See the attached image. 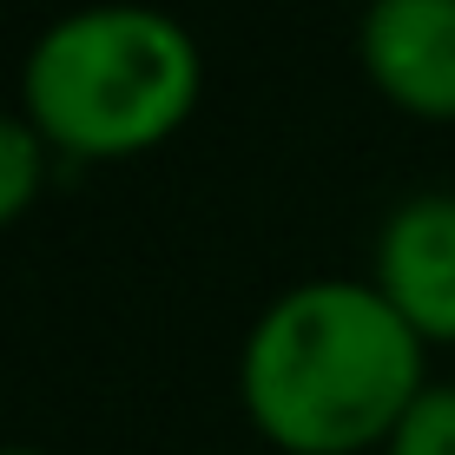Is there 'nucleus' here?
Returning <instances> with one entry per match:
<instances>
[{"instance_id":"1","label":"nucleus","mask_w":455,"mask_h":455,"mask_svg":"<svg viewBox=\"0 0 455 455\" xmlns=\"http://www.w3.org/2000/svg\"><path fill=\"white\" fill-rule=\"evenodd\" d=\"M422 331L370 277H304L251 317L238 396L291 455H350L383 443L422 396Z\"/></svg>"},{"instance_id":"2","label":"nucleus","mask_w":455,"mask_h":455,"mask_svg":"<svg viewBox=\"0 0 455 455\" xmlns=\"http://www.w3.org/2000/svg\"><path fill=\"white\" fill-rule=\"evenodd\" d=\"M205 60L179 13L152 0H86L34 34L20 60V113L53 152L119 159L179 132L198 106Z\"/></svg>"},{"instance_id":"3","label":"nucleus","mask_w":455,"mask_h":455,"mask_svg":"<svg viewBox=\"0 0 455 455\" xmlns=\"http://www.w3.org/2000/svg\"><path fill=\"white\" fill-rule=\"evenodd\" d=\"M370 284L422 331V343L455 337V192L422 185L396 198L376 225Z\"/></svg>"},{"instance_id":"4","label":"nucleus","mask_w":455,"mask_h":455,"mask_svg":"<svg viewBox=\"0 0 455 455\" xmlns=\"http://www.w3.org/2000/svg\"><path fill=\"white\" fill-rule=\"evenodd\" d=\"M356 53L383 100L455 119V0H363Z\"/></svg>"},{"instance_id":"5","label":"nucleus","mask_w":455,"mask_h":455,"mask_svg":"<svg viewBox=\"0 0 455 455\" xmlns=\"http://www.w3.org/2000/svg\"><path fill=\"white\" fill-rule=\"evenodd\" d=\"M46 159H53L46 132L27 113H7V106H0V225L34 205V192L46 185Z\"/></svg>"},{"instance_id":"6","label":"nucleus","mask_w":455,"mask_h":455,"mask_svg":"<svg viewBox=\"0 0 455 455\" xmlns=\"http://www.w3.org/2000/svg\"><path fill=\"white\" fill-rule=\"evenodd\" d=\"M383 455H455V383H422V396L383 435Z\"/></svg>"},{"instance_id":"7","label":"nucleus","mask_w":455,"mask_h":455,"mask_svg":"<svg viewBox=\"0 0 455 455\" xmlns=\"http://www.w3.org/2000/svg\"><path fill=\"white\" fill-rule=\"evenodd\" d=\"M0 455H53V449H34V443H0Z\"/></svg>"}]
</instances>
